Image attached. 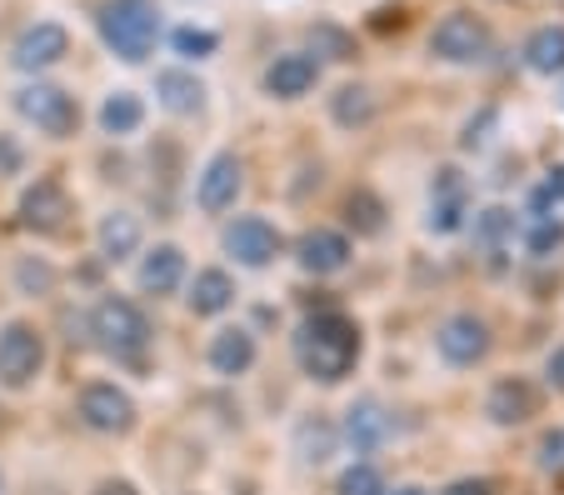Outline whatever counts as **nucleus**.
<instances>
[{
	"label": "nucleus",
	"mask_w": 564,
	"mask_h": 495,
	"mask_svg": "<svg viewBox=\"0 0 564 495\" xmlns=\"http://www.w3.org/2000/svg\"><path fill=\"white\" fill-rule=\"evenodd\" d=\"M490 491H495L490 481H455L445 495H490Z\"/></svg>",
	"instance_id": "obj_32"
},
{
	"label": "nucleus",
	"mask_w": 564,
	"mask_h": 495,
	"mask_svg": "<svg viewBox=\"0 0 564 495\" xmlns=\"http://www.w3.org/2000/svg\"><path fill=\"white\" fill-rule=\"evenodd\" d=\"M90 325H96L100 345H106V351H116V356H126V361H135L140 351H145V341H150V321L130 301H120V295L100 301L96 315H90Z\"/></svg>",
	"instance_id": "obj_3"
},
{
	"label": "nucleus",
	"mask_w": 564,
	"mask_h": 495,
	"mask_svg": "<svg viewBox=\"0 0 564 495\" xmlns=\"http://www.w3.org/2000/svg\"><path fill=\"white\" fill-rule=\"evenodd\" d=\"M100 495H135V491H130L126 481H116V485H106V491H100Z\"/></svg>",
	"instance_id": "obj_35"
},
{
	"label": "nucleus",
	"mask_w": 564,
	"mask_h": 495,
	"mask_svg": "<svg viewBox=\"0 0 564 495\" xmlns=\"http://www.w3.org/2000/svg\"><path fill=\"white\" fill-rule=\"evenodd\" d=\"M350 220H355L360 230H380V201H375L370 191L350 195Z\"/></svg>",
	"instance_id": "obj_28"
},
{
	"label": "nucleus",
	"mask_w": 564,
	"mask_h": 495,
	"mask_svg": "<svg viewBox=\"0 0 564 495\" xmlns=\"http://www.w3.org/2000/svg\"><path fill=\"white\" fill-rule=\"evenodd\" d=\"M540 201H564V171H554V175H550V185L540 191Z\"/></svg>",
	"instance_id": "obj_34"
},
{
	"label": "nucleus",
	"mask_w": 564,
	"mask_h": 495,
	"mask_svg": "<svg viewBox=\"0 0 564 495\" xmlns=\"http://www.w3.org/2000/svg\"><path fill=\"white\" fill-rule=\"evenodd\" d=\"M250 361H256V341H250L246 331H220L210 345V366L220 370V376H240V370H250Z\"/></svg>",
	"instance_id": "obj_18"
},
{
	"label": "nucleus",
	"mask_w": 564,
	"mask_h": 495,
	"mask_svg": "<svg viewBox=\"0 0 564 495\" xmlns=\"http://www.w3.org/2000/svg\"><path fill=\"white\" fill-rule=\"evenodd\" d=\"M544 376H550V386H554V390H564V345H560V351H554V356H550V366H544Z\"/></svg>",
	"instance_id": "obj_33"
},
{
	"label": "nucleus",
	"mask_w": 564,
	"mask_h": 495,
	"mask_svg": "<svg viewBox=\"0 0 564 495\" xmlns=\"http://www.w3.org/2000/svg\"><path fill=\"white\" fill-rule=\"evenodd\" d=\"M25 211V226L31 230H55L65 216H70V195L61 191V181H35L21 201Z\"/></svg>",
	"instance_id": "obj_11"
},
{
	"label": "nucleus",
	"mask_w": 564,
	"mask_h": 495,
	"mask_svg": "<svg viewBox=\"0 0 564 495\" xmlns=\"http://www.w3.org/2000/svg\"><path fill=\"white\" fill-rule=\"evenodd\" d=\"M340 495H384L380 471H375V465H355V471H345Z\"/></svg>",
	"instance_id": "obj_27"
},
{
	"label": "nucleus",
	"mask_w": 564,
	"mask_h": 495,
	"mask_svg": "<svg viewBox=\"0 0 564 495\" xmlns=\"http://www.w3.org/2000/svg\"><path fill=\"white\" fill-rule=\"evenodd\" d=\"M215 45H220V35H215V31H195V25H181V31H175V51L191 55V61L215 55Z\"/></svg>",
	"instance_id": "obj_26"
},
{
	"label": "nucleus",
	"mask_w": 564,
	"mask_h": 495,
	"mask_svg": "<svg viewBox=\"0 0 564 495\" xmlns=\"http://www.w3.org/2000/svg\"><path fill=\"white\" fill-rule=\"evenodd\" d=\"M140 120H145V106H140V96H130V90H116V96L100 106V126H106L110 136H130V130H140Z\"/></svg>",
	"instance_id": "obj_23"
},
{
	"label": "nucleus",
	"mask_w": 564,
	"mask_h": 495,
	"mask_svg": "<svg viewBox=\"0 0 564 495\" xmlns=\"http://www.w3.org/2000/svg\"><path fill=\"white\" fill-rule=\"evenodd\" d=\"M394 495H420V491H394Z\"/></svg>",
	"instance_id": "obj_36"
},
{
	"label": "nucleus",
	"mask_w": 564,
	"mask_h": 495,
	"mask_svg": "<svg viewBox=\"0 0 564 495\" xmlns=\"http://www.w3.org/2000/svg\"><path fill=\"white\" fill-rule=\"evenodd\" d=\"M295 356L315 380H340L345 370L355 366V356H360V335H355V325L335 311L310 315L295 335Z\"/></svg>",
	"instance_id": "obj_1"
},
{
	"label": "nucleus",
	"mask_w": 564,
	"mask_h": 495,
	"mask_svg": "<svg viewBox=\"0 0 564 495\" xmlns=\"http://www.w3.org/2000/svg\"><path fill=\"white\" fill-rule=\"evenodd\" d=\"M510 226H514L510 211H485V216H479V240H490L495 246L500 236H510Z\"/></svg>",
	"instance_id": "obj_30"
},
{
	"label": "nucleus",
	"mask_w": 564,
	"mask_h": 495,
	"mask_svg": "<svg viewBox=\"0 0 564 495\" xmlns=\"http://www.w3.org/2000/svg\"><path fill=\"white\" fill-rule=\"evenodd\" d=\"M430 51H435L440 61L469 65V61H479V55L490 51V31H485V21H475L469 11H455V15H445V21L435 25Z\"/></svg>",
	"instance_id": "obj_6"
},
{
	"label": "nucleus",
	"mask_w": 564,
	"mask_h": 495,
	"mask_svg": "<svg viewBox=\"0 0 564 495\" xmlns=\"http://www.w3.org/2000/svg\"><path fill=\"white\" fill-rule=\"evenodd\" d=\"M540 465H544V471H554V475L564 471V431H550L540 441Z\"/></svg>",
	"instance_id": "obj_29"
},
{
	"label": "nucleus",
	"mask_w": 564,
	"mask_h": 495,
	"mask_svg": "<svg viewBox=\"0 0 564 495\" xmlns=\"http://www.w3.org/2000/svg\"><path fill=\"white\" fill-rule=\"evenodd\" d=\"M135 246H140V220H135V216H126V211H116V216H106V220H100V250H106L110 260H126V256H135Z\"/></svg>",
	"instance_id": "obj_22"
},
{
	"label": "nucleus",
	"mask_w": 564,
	"mask_h": 495,
	"mask_svg": "<svg viewBox=\"0 0 564 495\" xmlns=\"http://www.w3.org/2000/svg\"><path fill=\"white\" fill-rule=\"evenodd\" d=\"M375 116V100H370V90H360V86H345L340 96H335V120L340 126H365V120Z\"/></svg>",
	"instance_id": "obj_25"
},
{
	"label": "nucleus",
	"mask_w": 564,
	"mask_h": 495,
	"mask_svg": "<svg viewBox=\"0 0 564 495\" xmlns=\"http://www.w3.org/2000/svg\"><path fill=\"white\" fill-rule=\"evenodd\" d=\"M80 416H86L90 431H106V435H126L130 426H135V406H130V396L116 386H86Z\"/></svg>",
	"instance_id": "obj_7"
},
{
	"label": "nucleus",
	"mask_w": 564,
	"mask_h": 495,
	"mask_svg": "<svg viewBox=\"0 0 564 495\" xmlns=\"http://www.w3.org/2000/svg\"><path fill=\"white\" fill-rule=\"evenodd\" d=\"M315 80H319V65L310 61V55H280V61L265 71V90L270 96H280V100L305 96Z\"/></svg>",
	"instance_id": "obj_13"
},
{
	"label": "nucleus",
	"mask_w": 564,
	"mask_h": 495,
	"mask_svg": "<svg viewBox=\"0 0 564 495\" xmlns=\"http://www.w3.org/2000/svg\"><path fill=\"white\" fill-rule=\"evenodd\" d=\"M459 216H465V185H459L455 171H440L435 205H430V226H435V230H455Z\"/></svg>",
	"instance_id": "obj_21"
},
{
	"label": "nucleus",
	"mask_w": 564,
	"mask_h": 495,
	"mask_svg": "<svg viewBox=\"0 0 564 495\" xmlns=\"http://www.w3.org/2000/svg\"><path fill=\"white\" fill-rule=\"evenodd\" d=\"M345 260H350V240H345L340 230H310V236L300 240V266L315 270V276H335Z\"/></svg>",
	"instance_id": "obj_14"
},
{
	"label": "nucleus",
	"mask_w": 564,
	"mask_h": 495,
	"mask_svg": "<svg viewBox=\"0 0 564 495\" xmlns=\"http://www.w3.org/2000/svg\"><path fill=\"white\" fill-rule=\"evenodd\" d=\"M560 240H564V226H560V220H540V226H534V236H530V246L544 256V250H554Z\"/></svg>",
	"instance_id": "obj_31"
},
{
	"label": "nucleus",
	"mask_w": 564,
	"mask_h": 495,
	"mask_svg": "<svg viewBox=\"0 0 564 495\" xmlns=\"http://www.w3.org/2000/svg\"><path fill=\"white\" fill-rule=\"evenodd\" d=\"M230 301H235V286H230L225 270H200V276H195V286H191V311L195 315H220Z\"/></svg>",
	"instance_id": "obj_19"
},
{
	"label": "nucleus",
	"mask_w": 564,
	"mask_h": 495,
	"mask_svg": "<svg viewBox=\"0 0 564 495\" xmlns=\"http://www.w3.org/2000/svg\"><path fill=\"white\" fill-rule=\"evenodd\" d=\"M490 416L500 420V426H520V420L534 416V390L524 386V380H500V386L490 390Z\"/></svg>",
	"instance_id": "obj_17"
},
{
	"label": "nucleus",
	"mask_w": 564,
	"mask_h": 495,
	"mask_svg": "<svg viewBox=\"0 0 564 495\" xmlns=\"http://www.w3.org/2000/svg\"><path fill=\"white\" fill-rule=\"evenodd\" d=\"M435 345L449 366H475V361L490 351V331H485V321H475V315H455V321H445V331L435 335Z\"/></svg>",
	"instance_id": "obj_8"
},
{
	"label": "nucleus",
	"mask_w": 564,
	"mask_h": 495,
	"mask_svg": "<svg viewBox=\"0 0 564 495\" xmlns=\"http://www.w3.org/2000/svg\"><path fill=\"white\" fill-rule=\"evenodd\" d=\"M524 61H530V71H540V76L564 71V25H540V31L530 35V45H524Z\"/></svg>",
	"instance_id": "obj_20"
},
{
	"label": "nucleus",
	"mask_w": 564,
	"mask_h": 495,
	"mask_svg": "<svg viewBox=\"0 0 564 495\" xmlns=\"http://www.w3.org/2000/svg\"><path fill=\"white\" fill-rule=\"evenodd\" d=\"M181 276H185V256L175 246H155L145 256V266H140V286H145V291H155V295L175 291V286H181Z\"/></svg>",
	"instance_id": "obj_16"
},
{
	"label": "nucleus",
	"mask_w": 564,
	"mask_h": 495,
	"mask_svg": "<svg viewBox=\"0 0 564 495\" xmlns=\"http://www.w3.org/2000/svg\"><path fill=\"white\" fill-rule=\"evenodd\" d=\"M225 250H230L235 260H246V266H270V260L280 256V236H275V226H265L260 216H246L225 230Z\"/></svg>",
	"instance_id": "obj_9"
},
{
	"label": "nucleus",
	"mask_w": 564,
	"mask_h": 495,
	"mask_svg": "<svg viewBox=\"0 0 564 495\" xmlns=\"http://www.w3.org/2000/svg\"><path fill=\"white\" fill-rule=\"evenodd\" d=\"M65 51H70V35H65V25L41 21V25H31V31L15 41V55H11V61L21 65V71H45V65H55Z\"/></svg>",
	"instance_id": "obj_10"
},
{
	"label": "nucleus",
	"mask_w": 564,
	"mask_h": 495,
	"mask_svg": "<svg viewBox=\"0 0 564 495\" xmlns=\"http://www.w3.org/2000/svg\"><path fill=\"white\" fill-rule=\"evenodd\" d=\"M200 211H225V205H235V195H240V161L235 155H215L210 165H205L200 175Z\"/></svg>",
	"instance_id": "obj_12"
},
{
	"label": "nucleus",
	"mask_w": 564,
	"mask_h": 495,
	"mask_svg": "<svg viewBox=\"0 0 564 495\" xmlns=\"http://www.w3.org/2000/svg\"><path fill=\"white\" fill-rule=\"evenodd\" d=\"M15 110H21L35 130H45V136H70V130L80 126V106H75L61 86H41V80L15 90Z\"/></svg>",
	"instance_id": "obj_4"
},
{
	"label": "nucleus",
	"mask_w": 564,
	"mask_h": 495,
	"mask_svg": "<svg viewBox=\"0 0 564 495\" xmlns=\"http://www.w3.org/2000/svg\"><path fill=\"white\" fill-rule=\"evenodd\" d=\"M345 435H350L355 445H375L384 435V416H380V406L375 400H365V406H355L350 410V420H345Z\"/></svg>",
	"instance_id": "obj_24"
},
{
	"label": "nucleus",
	"mask_w": 564,
	"mask_h": 495,
	"mask_svg": "<svg viewBox=\"0 0 564 495\" xmlns=\"http://www.w3.org/2000/svg\"><path fill=\"white\" fill-rule=\"evenodd\" d=\"M155 96H160V106L175 110V116H195V110L205 106V86L191 76V71H160Z\"/></svg>",
	"instance_id": "obj_15"
},
{
	"label": "nucleus",
	"mask_w": 564,
	"mask_h": 495,
	"mask_svg": "<svg viewBox=\"0 0 564 495\" xmlns=\"http://www.w3.org/2000/svg\"><path fill=\"white\" fill-rule=\"evenodd\" d=\"M100 35L120 61H145L160 35V6L155 0H106L100 6Z\"/></svg>",
	"instance_id": "obj_2"
},
{
	"label": "nucleus",
	"mask_w": 564,
	"mask_h": 495,
	"mask_svg": "<svg viewBox=\"0 0 564 495\" xmlns=\"http://www.w3.org/2000/svg\"><path fill=\"white\" fill-rule=\"evenodd\" d=\"M41 366H45L41 335L21 321L6 325V331H0V386H11V390L31 386V380L41 376Z\"/></svg>",
	"instance_id": "obj_5"
}]
</instances>
